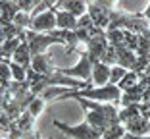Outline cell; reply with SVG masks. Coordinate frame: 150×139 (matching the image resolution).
Here are the masks:
<instances>
[{
  "instance_id": "1",
  "label": "cell",
  "mask_w": 150,
  "mask_h": 139,
  "mask_svg": "<svg viewBox=\"0 0 150 139\" xmlns=\"http://www.w3.org/2000/svg\"><path fill=\"white\" fill-rule=\"evenodd\" d=\"M77 103L88 110L85 122L100 135H104V131H108L112 126L119 124V110L115 104L94 103V101H88V99H77Z\"/></svg>"
},
{
  "instance_id": "2",
  "label": "cell",
  "mask_w": 150,
  "mask_h": 139,
  "mask_svg": "<svg viewBox=\"0 0 150 139\" xmlns=\"http://www.w3.org/2000/svg\"><path fill=\"white\" fill-rule=\"evenodd\" d=\"M121 95H123V91L119 89L117 85H112V83H108V85L104 87H93V89H85V91H69V93H66L60 101H67V99H88V101H100V103H106V104H115L117 106L119 103H121Z\"/></svg>"
},
{
  "instance_id": "3",
  "label": "cell",
  "mask_w": 150,
  "mask_h": 139,
  "mask_svg": "<svg viewBox=\"0 0 150 139\" xmlns=\"http://www.w3.org/2000/svg\"><path fill=\"white\" fill-rule=\"evenodd\" d=\"M115 2H112V0H91L88 2V16L93 18L94 25L100 27V29H104L106 31L108 27H110V21H112V16H114L115 12Z\"/></svg>"
},
{
  "instance_id": "4",
  "label": "cell",
  "mask_w": 150,
  "mask_h": 139,
  "mask_svg": "<svg viewBox=\"0 0 150 139\" xmlns=\"http://www.w3.org/2000/svg\"><path fill=\"white\" fill-rule=\"evenodd\" d=\"M93 68H94V60L91 58V54L87 50H81L79 52V62L75 64L73 68L69 70H64L62 68V73L67 77H81L83 81H91L93 79Z\"/></svg>"
},
{
  "instance_id": "5",
  "label": "cell",
  "mask_w": 150,
  "mask_h": 139,
  "mask_svg": "<svg viewBox=\"0 0 150 139\" xmlns=\"http://www.w3.org/2000/svg\"><path fill=\"white\" fill-rule=\"evenodd\" d=\"M54 126H56L58 130H62L66 135L73 137V139H100L102 137L98 131H94L93 128L88 126L87 122H83L79 126H67V124H64V122H60V120H54Z\"/></svg>"
},
{
  "instance_id": "6",
  "label": "cell",
  "mask_w": 150,
  "mask_h": 139,
  "mask_svg": "<svg viewBox=\"0 0 150 139\" xmlns=\"http://www.w3.org/2000/svg\"><path fill=\"white\" fill-rule=\"evenodd\" d=\"M29 29L35 31V33H52L54 29H58V21H56L54 8L48 10V12H44V14H40V16H37V18H33Z\"/></svg>"
},
{
  "instance_id": "7",
  "label": "cell",
  "mask_w": 150,
  "mask_h": 139,
  "mask_svg": "<svg viewBox=\"0 0 150 139\" xmlns=\"http://www.w3.org/2000/svg\"><path fill=\"white\" fill-rule=\"evenodd\" d=\"M31 68L35 70L37 73H40V76H48V77H54V76H58V73L62 72V68H58L56 64L52 62V56H50V54L35 56Z\"/></svg>"
},
{
  "instance_id": "8",
  "label": "cell",
  "mask_w": 150,
  "mask_h": 139,
  "mask_svg": "<svg viewBox=\"0 0 150 139\" xmlns=\"http://www.w3.org/2000/svg\"><path fill=\"white\" fill-rule=\"evenodd\" d=\"M56 8L66 10V12H69L71 16H75L79 19L88 14V2H83V0H60V2H56Z\"/></svg>"
},
{
  "instance_id": "9",
  "label": "cell",
  "mask_w": 150,
  "mask_h": 139,
  "mask_svg": "<svg viewBox=\"0 0 150 139\" xmlns=\"http://www.w3.org/2000/svg\"><path fill=\"white\" fill-rule=\"evenodd\" d=\"M54 14H56V21H58V29H62V31H77V27H79V19L71 16L69 12L66 10H60L54 6Z\"/></svg>"
},
{
  "instance_id": "10",
  "label": "cell",
  "mask_w": 150,
  "mask_h": 139,
  "mask_svg": "<svg viewBox=\"0 0 150 139\" xmlns=\"http://www.w3.org/2000/svg\"><path fill=\"white\" fill-rule=\"evenodd\" d=\"M19 12H21L19 2H13V0L0 2V25L2 23H13V19H16V16Z\"/></svg>"
},
{
  "instance_id": "11",
  "label": "cell",
  "mask_w": 150,
  "mask_h": 139,
  "mask_svg": "<svg viewBox=\"0 0 150 139\" xmlns=\"http://www.w3.org/2000/svg\"><path fill=\"white\" fill-rule=\"evenodd\" d=\"M110 76H112V68L106 66L104 62H96L93 68V83L98 87H104L110 83Z\"/></svg>"
},
{
  "instance_id": "12",
  "label": "cell",
  "mask_w": 150,
  "mask_h": 139,
  "mask_svg": "<svg viewBox=\"0 0 150 139\" xmlns=\"http://www.w3.org/2000/svg\"><path fill=\"white\" fill-rule=\"evenodd\" d=\"M12 62L19 64V66L25 68V70H29V68H31V64H33V56H31V48H29V43L25 41V35H23V43H21V46L18 48V52L13 54Z\"/></svg>"
},
{
  "instance_id": "13",
  "label": "cell",
  "mask_w": 150,
  "mask_h": 139,
  "mask_svg": "<svg viewBox=\"0 0 150 139\" xmlns=\"http://www.w3.org/2000/svg\"><path fill=\"white\" fill-rule=\"evenodd\" d=\"M115 52H117V66L131 72L135 68V64H137V52H133L129 48H115Z\"/></svg>"
},
{
  "instance_id": "14",
  "label": "cell",
  "mask_w": 150,
  "mask_h": 139,
  "mask_svg": "<svg viewBox=\"0 0 150 139\" xmlns=\"http://www.w3.org/2000/svg\"><path fill=\"white\" fill-rule=\"evenodd\" d=\"M142 97H144V91L141 89V85H137V87H133L131 91H125V93L121 95V103L119 104H121L123 108L131 106V104H141Z\"/></svg>"
},
{
  "instance_id": "15",
  "label": "cell",
  "mask_w": 150,
  "mask_h": 139,
  "mask_svg": "<svg viewBox=\"0 0 150 139\" xmlns=\"http://www.w3.org/2000/svg\"><path fill=\"white\" fill-rule=\"evenodd\" d=\"M125 130H127V133H133V135H150V122L146 120V118H137V120L129 122L127 126H125Z\"/></svg>"
},
{
  "instance_id": "16",
  "label": "cell",
  "mask_w": 150,
  "mask_h": 139,
  "mask_svg": "<svg viewBox=\"0 0 150 139\" xmlns=\"http://www.w3.org/2000/svg\"><path fill=\"white\" fill-rule=\"evenodd\" d=\"M141 104H131V106H127V108H121V110H119V124H121V126H127L129 122L141 118L142 116L141 114Z\"/></svg>"
},
{
  "instance_id": "17",
  "label": "cell",
  "mask_w": 150,
  "mask_h": 139,
  "mask_svg": "<svg viewBox=\"0 0 150 139\" xmlns=\"http://www.w3.org/2000/svg\"><path fill=\"white\" fill-rule=\"evenodd\" d=\"M35 120H37V118H33L31 114L25 110V112H23L16 122H12V126H16L19 131H21V133H29V131H35V130H33V126H35Z\"/></svg>"
},
{
  "instance_id": "18",
  "label": "cell",
  "mask_w": 150,
  "mask_h": 139,
  "mask_svg": "<svg viewBox=\"0 0 150 139\" xmlns=\"http://www.w3.org/2000/svg\"><path fill=\"white\" fill-rule=\"evenodd\" d=\"M0 31H2V43H4V41H12V39H19V37L25 33L21 27H18L16 23H2V25H0Z\"/></svg>"
},
{
  "instance_id": "19",
  "label": "cell",
  "mask_w": 150,
  "mask_h": 139,
  "mask_svg": "<svg viewBox=\"0 0 150 139\" xmlns=\"http://www.w3.org/2000/svg\"><path fill=\"white\" fill-rule=\"evenodd\" d=\"M139 81H141V73H137V72H127V76H125L123 79L117 83V87L125 93V91H131L133 87H137Z\"/></svg>"
},
{
  "instance_id": "20",
  "label": "cell",
  "mask_w": 150,
  "mask_h": 139,
  "mask_svg": "<svg viewBox=\"0 0 150 139\" xmlns=\"http://www.w3.org/2000/svg\"><path fill=\"white\" fill-rule=\"evenodd\" d=\"M12 70H10V62L8 60H2L0 64V91H6L12 83Z\"/></svg>"
},
{
  "instance_id": "21",
  "label": "cell",
  "mask_w": 150,
  "mask_h": 139,
  "mask_svg": "<svg viewBox=\"0 0 150 139\" xmlns=\"http://www.w3.org/2000/svg\"><path fill=\"white\" fill-rule=\"evenodd\" d=\"M125 135H127L125 126H121V124H115V126H112L108 131H104L102 139H123Z\"/></svg>"
},
{
  "instance_id": "22",
  "label": "cell",
  "mask_w": 150,
  "mask_h": 139,
  "mask_svg": "<svg viewBox=\"0 0 150 139\" xmlns=\"http://www.w3.org/2000/svg\"><path fill=\"white\" fill-rule=\"evenodd\" d=\"M44 106H46V101H44L42 97L39 95V97H37V99L33 101L31 104H29V108H27V112L31 114L33 118H37V116H39V114H40V112L44 110Z\"/></svg>"
},
{
  "instance_id": "23",
  "label": "cell",
  "mask_w": 150,
  "mask_h": 139,
  "mask_svg": "<svg viewBox=\"0 0 150 139\" xmlns=\"http://www.w3.org/2000/svg\"><path fill=\"white\" fill-rule=\"evenodd\" d=\"M10 70H12L13 81H19V83L27 81V70H25V68H21L19 64H16V62H10Z\"/></svg>"
},
{
  "instance_id": "24",
  "label": "cell",
  "mask_w": 150,
  "mask_h": 139,
  "mask_svg": "<svg viewBox=\"0 0 150 139\" xmlns=\"http://www.w3.org/2000/svg\"><path fill=\"white\" fill-rule=\"evenodd\" d=\"M125 76H127V70H125V68L114 66V68H112V76H110V83H112V85H117Z\"/></svg>"
},
{
  "instance_id": "25",
  "label": "cell",
  "mask_w": 150,
  "mask_h": 139,
  "mask_svg": "<svg viewBox=\"0 0 150 139\" xmlns=\"http://www.w3.org/2000/svg\"><path fill=\"white\" fill-rule=\"evenodd\" d=\"M37 6H39V0H19V8H21V12L31 14V16L37 10Z\"/></svg>"
},
{
  "instance_id": "26",
  "label": "cell",
  "mask_w": 150,
  "mask_h": 139,
  "mask_svg": "<svg viewBox=\"0 0 150 139\" xmlns=\"http://www.w3.org/2000/svg\"><path fill=\"white\" fill-rule=\"evenodd\" d=\"M123 139H150V135H133V133H127Z\"/></svg>"
},
{
  "instance_id": "27",
  "label": "cell",
  "mask_w": 150,
  "mask_h": 139,
  "mask_svg": "<svg viewBox=\"0 0 150 139\" xmlns=\"http://www.w3.org/2000/svg\"><path fill=\"white\" fill-rule=\"evenodd\" d=\"M141 16H142V18H144V19H150V2H148V4H146V8H144V10H142V12H141Z\"/></svg>"
},
{
  "instance_id": "28",
  "label": "cell",
  "mask_w": 150,
  "mask_h": 139,
  "mask_svg": "<svg viewBox=\"0 0 150 139\" xmlns=\"http://www.w3.org/2000/svg\"><path fill=\"white\" fill-rule=\"evenodd\" d=\"M100 139H102V137H100Z\"/></svg>"
}]
</instances>
